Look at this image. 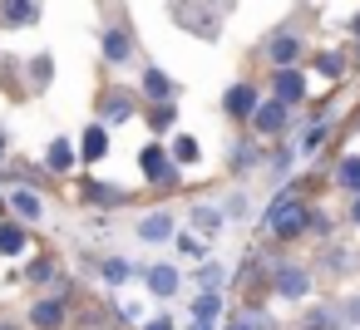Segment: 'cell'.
I'll return each instance as SVG.
<instances>
[{"label": "cell", "mask_w": 360, "mask_h": 330, "mask_svg": "<svg viewBox=\"0 0 360 330\" xmlns=\"http://www.w3.org/2000/svg\"><path fill=\"white\" fill-rule=\"evenodd\" d=\"M266 227H271L276 237H296V232H306V227H311V212H306V202H301V197L281 192V197L271 202V212H266Z\"/></svg>", "instance_id": "cell-1"}, {"label": "cell", "mask_w": 360, "mask_h": 330, "mask_svg": "<svg viewBox=\"0 0 360 330\" xmlns=\"http://www.w3.org/2000/svg\"><path fill=\"white\" fill-rule=\"evenodd\" d=\"M139 163H143V178H148V183H173V178H178L173 153H168V148H158V143H153V148H143V158H139Z\"/></svg>", "instance_id": "cell-2"}, {"label": "cell", "mask_w": 360, "mask_h": 330, "mask_svg": "<svg viewBox=\"0 0 360 330\" xmlns=\"http://www.w3.org/2000/svg\"><path fill=\"white\" fill-rule=\"evenodd\" d=\"M271 286H276V296H286V301H301V296L311 291V276H306L301 266H276V271H271Z\"/></svg>", "instance_id": "cell-3"}, {"label": "cell", "mask_w": 360, "mask_h": 330, "mask_svg": "<svg viewBox=\"0 0 360 330\" xmlns=\"http://www.w3.org/2000/svg\"><path fill=\"white\" fill-rule=\"evenodd\" d=\"M271 84H276V99H281V104H286V109H291V104H301V99H306V79H301V74H296V70H291V65H281V70H276V79H271Z\"/></svg>", "instance_id": "cell-4"}, {"label": "cell", "mask_w": 360, "mask_h": 330, "mask_svg": "<svg viewBox=\"0 0 360 330\" xmlns=\"http://www.w3.org/2000/svg\"><path fill=\"white\" fill-rule=\"evenodd\" d=\"M252 124H257V133H262V138L281 133V128H286V104H281V99H271V104L252 109Z\"/></svg>", "instance_id": "cell-5"}, {"label": "cell", "mask_w": 360, "mask_h": 330, "mask_svg": "<svg viewBox=\"0 0 360 330\" xmlns=\"http://www.w3.org/2000/svg\"><path fill=\"white\" fill-rule=\"evenodd\" d=\"M222 109H227L232 119H247V114L257 109V89H252V84H232V89L222 94Z\"/></svg>", "instance_id": "cell-6"}, {"label": "cell", "mask_w": 360, "mask_h": 330, "mask_svg": "<svg viewBox=\"0 0 360 330\" xmlns=\"http://www.w3.org/2000/svg\"><path fill=\"white\" fill-rule=\"evenodd\" d=\"M30 325H35V330H60V325H65V301H35Z\"/></svg>", "instance_id": "cell-7"}, {"label": "cell", "mask_w": 360, "mask_h": 330, "mask_svg": "<svg viewBox=\"0 0 360 330\" xmlns=\"http://www.w3.org/2000/svg\"><path fill=\"white\" fill-rule=\"evenodd\" d=\"M139 237H143V242H153V246H158V242H168V237H173V217H168V212H148V217L139 222Z\"/></svg>", "instance_id": "cell-8"}, {"label": "cell", "mask_w": 360, "mask_h": 330, "mask_svg": "<svg viewBox=\"0 0 360 330\" xmlns=\"http://www.w3.org/2000/svg\"><path fill=\"white\" fill-rule=\"evenodd\" d=\"M0 15H6V25H35L40 20V6H35V0H6Z\"/></svg>", "instance_id": "cell-9"}, {"label": "cell", "mask_w": 360, "mask_h": 330, "mask_svg": "<svg viewBox=\"0 0 360 330\" xmlns=\"http://www.w3.org/2000/svg\"><path fill=\"white\" fill-rule=\"evenodd\" d=\"M104 60H114V65L134 60V40H129V30H104Z\"/></svg>", "instance_id": "cell-10"}, {"label": "cell", "mask_w": 360, "mask_h": 330, "mask_svg": "<svg viewBox=\"0 0 360 330\" xmlns=\"http://www.w3.org/2000/svg\"><path fill=\"white\" fill-rule=\"evenodd\" d=\"M266 55H271L276 65H291V60L301 55V40H296L291 30H281V35H271V45H266Z\"/></svg>", "instance_id": "cell-11"}, {"label": "cell", "mask_w": 360, "mask_h": 330, "mask_svg": "<svg viewBox=\"0 0 360 330\" xmlns=\"http://www.w3.org/2000/svg\"><path fill=\"white\" fill-rule=\"evenodd\" d=\"M79 153H84V163H99L104 153H109V133L94 124V128H84V138H79Z\"/></svg>", "instance_id": "cell-12"}, {"label": "cell", "mask_w": 360, "mask_h": 330, "mask_svg": "<svg viewBox=\"0 0 360 330\" xmlns=\"http://www.w3.org/2000/svg\"><path fill=\"white\" fill-rule=\"evenodd\" d=\"M11 207H15V217H25V222H40V217H45V202H40L30 187H20V192L11 197Z\"/></svg>", "instance_id": "cell-13"}, {"label": "cell", "mask_w": 360, "mask_h": 330, "mask_svg": "<svg viewBox=\"0 0 360 330\" xmlns=\"http://www.w3.org/2000/svg\"><path fill=\"white\" fill-rule=\"evenodd\" d=\"M45 163H50V173H70V168H75V148H70V138H55L50 153H45Z\"/></svg>", "instance_id": "cell-14"}, {"label": "cell", "mask_w": 360, "mask_h": 330, "mask_svg": "<svg viewBox=\"0 0 360 330\" xmlns=\"http://www.w3.org/2000/svg\"><path fill=\"white\" fill-rule=\"evenodd\" d=\"M20 251H25V227L0 222V256H20Z\"/></svg>", "instance_id": "cell-15"}, {"label": "cell", "mask_w": 360, "mask_h": 330, "mask_svg": "<svg viewBox=\"0 0 360 330\" xmlns=\"http://www.w3.org/2000/svg\"><path fill=\"white\" fill-rule=\"evenodd\" d=\"M143 94H148V99H163V104H168V99H173V79H168L163 70H148V74H143Z\"/></svg>", "instance_id": "cell-16"}, {"label": "cell", "mask_w": 360, "mask_h": 330, "mask_svg": "<svg viewBox=\"0 0 360 330\" xmlns=\"http://www.w3.org/2000/svg\"><path fill=\"white\" fill-rule=\"evenodd\" d=\"M148 291H153V296H173V291H178V271H173V266H153V271H148Z\"/></svg>", "instance_id": "cell-17"}, {"label": "cell", "mask_w": 360, "mask_h": 330, "mask_svg": "<svg viewBox=\"0 0 360 330\" xmlns=\"http://www.w3.org/2000/svg\"><path fill=\"white\" fill-rule=\"evenodd\" d=\"M129 119H134V99H124V94L104 99V124H129Z\"/></svg>", "instance_id": "cell-18"}, {"label": "cell", "mask_w": 360, "mask_h": 330, "mask_svg": "<svg viewBox=\"0 0 360 330\" xmlns=\"http://www.w3.org/2000/svg\"><path fill=\"white\" fill-rule=\"evenodd\" d=\"M84 197H94L99 207H119V202H124V187H104V183H89V187H84Z\"/></svg>", "instance_id": "cell-19"}, {"label": "cell", "mask_w": 360, "mask_h": 330, "mask_svg": "<svg viewBox=\"0 0 360 330\" xmlns=\"http://www.w3.org/2000/svg\"><path fill=\"white\" fill-rule=\"evenodd\" d=\"M217 310H222V296H217V291H202V296L193 301V315H198V320H217Z\"/></svg>", "instance_id": "cell-20"}, {"label": "cell", "mask_w": 360, "mask_h": 330, "mask_svg": "<svg viewBox=\"0 0 360 330\" xmlns=\"http://www.w3.org/2000/svg\"><path fill=\"white\" fill-rule=\"evenodd\" d=\"M335 178H340V187H350V192H360V158L350 153V158H340V168H335Z\"/></svg>", "instance_id": "cell-21"}, {"label": "cell", "mask_w": 360, "mask_h": 330, "mask_svg": "<svg viewBox=\"0 0 360 330\" xmlns=\"http://www.w3.org/2000/svg\"><path fill=\"white\" fill-rule=\"evenodd\" d=\"M129 271H134L129 261H104V281H109V286H124V281H129Z\"/></svg>", "instance_id": "cell-22"}, {"label": "cell", "mask_w": 360, "mask_h": 330, "mask_svg": "<svg viewBox=\"0 0 360 330\" xmlns=\"http://www.w3.org/2000/svg\"><path fill=\"white\" fill-rule=\"evenodd\" d=\"M198 158V138H178L173 143V163H193Z\"/></svg>", "instance_id": "cell-23"}, {"label": "cell", "mask_w": 360, "mask_h": 330, "mask_svg": "<svg viewBox=\"0 0 360 330\" xmlns=\"http://www.w3.org/2000/svg\"><path fill=\"white\" fill-rule=\"evenodd\" d=\"M321 143H326V124H316V128H306V138H301V148H306V153H316Z\"/></svg>", "instance_id": "cell-24"}, {"label": "cell", "mask_w": 360, "mask_h": 330, "mask_svg": "<svg viewBox=\"0 0 360 330\" xmlns=\"http://www.w3.org/2000/svg\"><path fill=\"white\" fill-rule=\"evenodd\" d=\"M178 251H183V256H207V242H198V237H178Z\"/></svg>", "instance_id": "cell-25"}, {"label": "cell", "mask_w": 360, "mask_h": 330, "mask_svg": "<svg viewBox=\"0 0 360 330\" xmlns=\"http://www.w3.org/2000/svg\"><path fill=\"white\" fill-rule=\"evenodd\" d=\"M198 286H202V291H217V286H222V266H202Z\"/></svg>", "instance_id": "cell-26"}, {"label": "cell", "mask_w": 360, "mask_h": 330, "mask_svg": "<svg viewBox=\"0 0 360 330\" xmlns=\"http://www.w3.org/2000/svg\"><path fill=\"white\" fill-rule=\"evenodd\" d=\"M252 158H257V148H252V143L232 148V168H252Z\"/></svg>", "instance_id": "cell-27"}, {"label": "cell", "mask_w": 360, "mask_h": 330, "mask_svg": "<svg viewBox=\"0 0 360 330\" xmlns=\"http://www.w3.org/2000/svg\"><path fill=\"white\" fill-rule=\"evenodd\" d=\"M227 330H266V320H262V315L252 310V315H242V320H232Z\"/></svg>", "instance_id": "cell-28"}, {"label": "cell", "mask_w": 360, "mask_h": 330, "mask_svg": "<svg viewBox=\"0 0 360 330\" xmlns=\"http://www.w3.org/2000/svg\"><path fill=\"white\" fill-rule=\"evenodd\" d=\"M193 222H198V227H202V232H212V227H217V222H222V217H217V212H207V207H202V212H193Z\"/></svg>", "instance_id": "cell-29"}, {"label": "cell", "mask_w": 360, "mask_h": 330, "mask_svg": "<svg viewBox=\"0 0 360 330\" xmlns=\"http://www.w3.org/2000/svg\"><path fill=\"white\" fill-rule=\"evenodd\" d=\"M153 128H173V109H158L153 114Z\"/></svg>", "instance_id": "cell-30"}, {"label": "cell", "mask_w": 360, "mask_h": 330, "mask_svg": "<svg viewBox=\"0 0 360 330\" xmlns=\"http://www.w3.org/2000/svg\"><path fill=\"white\" fill-rule=\"evenodd\" d=\"M247 212V197H227V217H242Z\"/></svg>", "instance_id": "cell-31"}, {"label": "cell", "mask_w": 360, "mask_h": 330, "mask_svg": "<svg viewBox=\"0 0 360 330\" xmlns=\"http://www.w3.org/2000/svg\"><path fill=\"white\" fill-rule=\"evenodd\" d=\"M50 271H55V266H50V261H35V266H30V281H45V276H50Z\"/></svg>", "instance_id": "cell-32"}, {"label": "cell", "mask_w": 360, "mask_h": 330, "mask_svg": "<svg viewBox=\"0 0 360 330\" xmlns=\"http://www.w3.org/2000/svg\"><path fill=\"white\" fill-rule=\"evenodd\" d=\"M345 315H350V325H360V296H350V301H345Z\"/></svg>", "instance_id": "cell-33"}, {"label": "cell", "mask_w": 360, "mask_h": 330, "mask_svg": "<svg viewBox=\"0 0 360 330\" xmlns=\"http://www.w3.org/2000/svg\"><path fill=\"white\" fill-rule=\"evenodd\" d=\"M143 330H173V320H168V315H158V320H148Z\"/></svg>", "instance_id": "cell-34"}, {"label": "cell", "mask_w": 360, "mask_h": 330, "mask_svg": "<svg viewBox=\"0 0 360 330\" xmlns=\"http://www.w3.org/2000/svg\"><path fill=\"white\" fill-rule=\"evenodd\" d=\"M193 330H212V320H198V315H193Z\"/></svg>", "instance_id": "cell-35"}, {"label": "cell", "mask_w": 360, "mask_h": 330, "mask_svg": "<svg viewBox=\"0 0 360 330\" xmlns=\"http://www.w3.org/2000/svg\"><path fill=\"white\" fill-rule=\"evenodd\" d=\"M350 222H360V197H355V202H350Z\"/></svg>", "instance_id": "cell-36"}, {"label": "cell", "mask_w": 360, "mask_h": 330, "mask_svg": "<svg viewBox=\"0 0 360 330\" xmlns=\"http://www.w3.org/2000/svg\"><path fill=\"white\" fill-rule=\"evenodd\" d=\"M0 148H6V133H0Z\"/></svg>", "instance_id": "cell-37"}, {"label": "cell", "mask_w": 360, "mask_h": 330, "mask_svg": "<svg viewBox=\"0 0 360 330\" xmlns=\"http://www.w3.org/2000/svg\"><path fill=\"white\" fill-rule=\"evenodd\" d=\"M0 330H15V325H0Z\"/></svg>", "instance_id": "cell-38"}]
</instances>
